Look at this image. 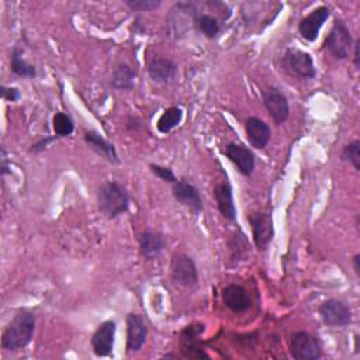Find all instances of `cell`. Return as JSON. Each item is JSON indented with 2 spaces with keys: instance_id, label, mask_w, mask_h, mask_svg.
<instances>
[{
  "instance_id": "1",
  "label": "cell",
  "mask_w": 360,
  "mask_h": 360,
  "mask_svg": "<svg viewBox=\"0 0 360 360\" xmlns=\"http://www.w3.org/2000/svg\"><path fill=\"white\" fill-rule=\"evenodd\" d=\"M36 318L30 311H20L6 326L2 336V346L5 350L18 352L26 347L34 335Z\"/></svg>"
},
{
  "instance_id": "2",
  "label": "cell",
  "mask_w": 360,
  "mask_h": 360,
  "mask_svg": "<svg viewBox=\"0 0 360 360\" xmlns=\"http://www.w3.org/2000/svg\"><path fill=\"white\" fill-rule=\"evenodd\" d=\"M130 197L124 186L117 182L105 183L98 192V206L107 218H116L127 211Z\"/></svg>"
},
{
  "instance_id": "3",
  "label": "cell",
  "mask_w": 360,
  "mask_h": 360,
  "mask_svg": "<svg viewBox=\"0 0 360 360\" xmlns=\"http://www.w3.org/2000/svg\"><path fill=\"white\" fill-rule=\"evenodd\" d=\"M283 68L290 76L300 79H312L316 75L311 55L297 48H288L284 53Z\"/></svg>"
},
{
  "instance_id": "4",
  "label": "cell",
  "mask_w": 360,
  "mask_h": 360,
  "mask_svg": "<svg viewBox=\"0 0 360 360\" xmlns=\"http://www.w3.org/2000/svg\"><path fill=\"white\" fill-rule=\"evenodd\" d=\"M325 50H328L336 60H345L352 50V36L349 29L342 20H336L324 41Z\"/></svg>"
},
{
  "instance_id": "5",
  "label": "cell",
  "mask_w": 360,
  "mask_h": 360,
  "mask_svg": "<svg viewBox=\"0 0 360 360\" xmlns=\"http://www.w3.org/2000/svg\"><path fill=\"white\" fill-rule=\"evenodd\" d=\"M290 354L297 360H316L321 357V343L308 332H297L291 336Z\"/></svg>"
},
{
  "instance_id": "6",
  "label": "cell",
  "mask_w": 360,
  "mask_h": 360,
  "mask_svg": "<svg viewBox=\"0 0 360 360\" xmlns=\"http://www.w3.org/2000/svg\"><path fill=\"white\" fill-rule=\"evenodd\" d=\"M172 277L180 286H194L199 280L197 266L194 260L186 253H176L171 263Z\"/></svg>"
},
{
  "instance_id": "7",
  "label": "cell",
  "mask_w": 360,
  "mask_h": 360,
  "mask_svg": "<svg viewBox=\"0 0 360 360\" xmlns=\"http://www.w3.org/2000/svg\"><path fill=\"white\" fill-rule=\"evenodd\" d=\"M249 222L258 251H265L274 236L272 217L265 213H253L249 215Z\"/></svg>"
},
{
  "instance_id": "8",
  "label": "cell",
  "mask_w": 360,
  "mask_h": 360,
  "mask_svg": "<svg viewBox=\"0 0 360 360\" xmlns=\"http://www.w3.org/2000/svg\"><path fill=\"white\" fill-rule=\"evenodd\" d=\"M263 105L276 124H281L288 119L290 107L287 98L277 88L263 91Z\"/></svg>"
},
{
  "instance_id": "9",
  "label": "cell",
  "mask_w": 360,
  "mask_h": 360,
  "mask_svg": "<svg viewBox=\"0 0 360 360\" xmlns=\"http://www.w3.org/2000/svg\"><path fill=\"white\" fill-rule=\"evenodd\" d=\"M324 322L329 326H345L352 321L350 308L339 300H328L319 307Z\"/></svg>"
},
{
  "instance_id": "10",
  "label": "cell",
  "mask_w": 360,
  "mask_h": 360,
  "mask_svg": "<svg viewBox=\"0 0 360 360\" xmlns=\"http://www.w3.org/2000/svg\"><path fill=\"white\" fill-rule=\"evenodd\" d=\"M329 15H331V12L325 6H321V8L315 9V11H312L298 25V32H300L301 37L305 39L309 43L315 41L318 39L321 27L329 19Z\"/></svg>"
},
{
  "instance_id": "11",
  "label": "cell",
  "mask_w": 360,
  "mask_h": 360,
  "mask_svg": "<svg viewBox=\"0 0 360 360\" xmlns=\"http://www.w3.org/2000/svg\"><path fill=\"white\" fill-rule=\"evenodd\" d=\"M225 156L238 168L244 176H251L255 169V155L251 149L241 144L229 142L224 148Z\"/></svg>"
},
{
  "instance_id": "12",
  "label": "cell",
  "mask_w": 360,
  "mask_h": 360,
  "mask_svg": "<svg viewBox=\"0 0 360 360\" xmlns=\"http://www.w3.org/2000/svg\"><path fill=\"white\" fill-rule=\"evenodd\" d=\"M148 336V326L144 318L138 314H130L127 316V350L134 353L141 350Z\"/></svg>"
},
{
  "instance_id": "13",
  "label": "cell",
  "mask_w": 360,
  "mask_h": 360,
  "mask_svg": "<svg viewBox=\"0 0 360 360\" xmlns=\"http://www.w3.org/2000/svg\"><path fill=\"white\" fill-rule=\"evenodd\" d=\"M116 322L106 321L103 322L92 336V347L96 356L106 357L112 353L116 336Z\"/></svg>"
},
{
  "instance_id": "14",
  "label": "cell",
  "mask_w": 360,
  "mask_h": 360,
  "mask_svg": "<svg viewBox=\"0 0 360 360\" xmlns=\"http://www.w3.org/2000/svg\"><path fill=\"white\" fill-rule=\"evenodd\" d=\"M172 192H173L175 199L180 204L190 208L192 211L200 213L203 210V200H201L200 192L192 183H189L186 180H178L176 183H173Z\"/></svg>"
},
{
  "instance_id": "15",
  "label": "cell",
  "mask_w": 360,
  "mask_h": 360,
  "mask_svg": "<svg viewBox=\"0 0 360 360\" xmlns=\"http://www.w3.org/2000/svg\"><path fill=\"white\" fill-rule=\"evenodd\" d=\"M245 131L248 141L256 149H265L270 142V127L259 117H249L245 121Z\"/></svg>"
},
{
  "instance_id": "16",
  "label": "cell",
  "mask_w": 360,
  "mask_h": 360,
  "mask_svg": "<svg viewBox=\"0 0 360 360\" xmlns=\"http://www.w3.org/2000/svg\"><path fill=\"white\" fill-rule=\"evenodd\" d=\"M214 197L218 206V210L221 215L225 220L235 221L236 218V208L234 204V197H232V187L228 182H221L215 186L214 189Z\"/></svg>"
},
{
  "instance_id": "17",
  "label": "cell",
  "mask_w": 360,
  "mask_h": 360,
  "mask_svg": "<svg viewBox=\"0 0 360 360\" xmlns=\"http://www.w3.org/2000/svg\"><path fill=\"white\" fill-rule=\"evenodd\" d=\"M224 304L234 312H244L251 307L248 291L239 284H229L222 291Z\"/></svg>"
},
{
  "instance_id": "18",
  "label": "cell",
  "mask_w": 360,
  "mask_h": 360,
  "mask_svg": "<svg viewBox=\"0 0 360 360\" xmlns=\"http://www.w3.org/2000/svg\"><path fill=\"white\" fill-rule=\"evenodd\" d=\"M176 64L169 58L156 57L148 62V74L156 84H168L176 75Z\"/></svg>"
},
{
  "instance_id": "19",
  "label": "cell",
  "mask_w": 360,
  "mask_h": 360,
  "mask_svg": "<svg viewBox=\"0 0 360 360\" xmlns=\"http://www.w3.org/2000/svg\"><path fill=\"white\" fill-rule=\"evenodd\" d=\"M85 142L100 156H103L110 164H120L119 154L113 144H110L107 140H105L99 133L96 131H86L85 133Z\"/></svg>"
},
{
  "instance_id": "20",
  "label": "cell",
  "mask_w": 360,
  "mask_h": 360,
  "mask_svg": "<svg viewBox=\"0 0 360 360\" xmlns=\"http://www.w3.org/2000/svg\"><path fill=\"white\" fill-rule=\"evenodd\" d=\"M204 331V326L197 325V326H189L183 331L182 333V346H183V352L187 357H193V359H201V357H208L206 354V352L201 349V345L199 342V335Z\"/></svg>"
},
{
  "instance_id": "21",
  "label": "cell",
  "mask_w": 360,
  "mask_h": 360,
  "mask_svg": "<svg viewBox=\"0 0 360 360\" xmlns=\"http://www.w3.org/2000/svg\"><path fill=\"white\" fill-rule=\"evenodd\" d=\"M166 246V241L162 234L155 231H145L140 236V251L144 258L152 259L158 256Z\"/></svg>"
},
{
  "instance_id": "22",
  "label": "cell",
  "mask_w": 360,
  "mask_h": 360,
  "mask_svg": "<svg viewBox=\"0 0 360 360\" xmlns=\"http://www.w3.org/2000/svg\"><path fill=\"white\" fill-rule=\"evenodd\" d=\"M112 86L117 91H131L135 86V72L126 64L117 65L112 76Z\"/></svg>"
},
{
  "instance_id": "23",
  "label": "cell",
  "mask_w": 360,
  "mask_h": 360,
  "mask_svg": "<svg viewBox=\"0 0 360 360\" xmlns=\"http://www.w3.org/2000/svg\"><path fill=\"white\" fill-rule=\"evenodd\" d=\"M11 68L12 72L18 76L22 78H36L37 76V69L36 67H33L32 64H29L25 58H23V53L20 48H15L12 53V58H11Z\"/></svg>"
},
{
  "instance_id": "24",
  "label": "cell",
  "mask_w": 360,
  "mask_h": 360,
  "mask_svg": "<svg viewBox=\"0 0 360 360\" xmlns=\"http://www.w3.org/2000/svg\"><path fill=\"white\" fill-rule=\"evenodd\" d=\"M183 119V112L179 107H169L164 112L161 119L156 123V128L162 134L171 133L173 128H176Z\"/></svg>"
},
{
  "instance_id": "25",
  "label": "cell",
  "mask_w": 360,
  "mask_h": 360,
  "mask_svg": "<svg viewBox=\"0 0 360 360\" xmlns=\"http://www.w3.org/2000/svg\"><path fill=\"white\" fill-rule=\"evenodd\" d=\"M196 26L199 27V30L210 40L215 39L220 33V23L215 18L210 16V15H200L196 19Z\"/></svg>"
},
{
  "instance_id": "26",
  "label": "cell",
  "mask_w": 360,
  "mask_h": 360,
  "mask_svg": "<svg viewBox=\"0 0 360 360\" xmlns=\"http://www.w3.org/2000/svg\"><path fill=\"white\" fill-rule=\"evenodd\" d=\"M53 127L57 137H69L74 133V121L65 113H57L53 119Z\"/></svg>"
},
{
  "instance_id": "27",
  "label": "cell",
  "mask_w": 360,
  "mask_h": 360,
  "mask_svg": "<svg viewBox=\"0 0 360 360\" xmlns=\"http://www.w3.org/2000/svg\"><path fill=\"white\" fill-rule=\"evenodd\" d=\"M342 159L349 162L356 171H360V141L347 144L342 151Z\"/></svg>"
},
{
  "instance_id": "28",
  "label": "cell",
  "mask_w": 360,
  "mask_h": 360,
  "mask_svg": "<svg viewBox=\"0 0 360 360\" xmlns=\"http://www.w3.org/2000/svg\"><path fill=\"white\" fill-rule=\"evenodd\" d=\"M126 5L133 11L151 12L154 9H158L162 5V2H156V0H127Z\"/></svg>"
},
{
  "instance_id": "29",
  "label": "cell",
  "mask_w": 360,
  "mask_h": 360,
  "mask_svg": "<svg viewBox=\"0 0 360 360\" xmlns=\"http://www.w3.org/2000/svg\"><path fill=\"white\" fill-rule=\"evenodd\" d=\"M149 168H151L152 173L155 176H158L159 179H162L164 182H166V183H176L178 182V179H176V176H175V173L171 168H165V166L155 165V164L149 165Z\"/></svg>"
},
{
  "instance_id": "30",
  "label": "cell",
  "mask_w": 360,
  "mask_h": 360,
  "mask_svg": "<svg viewBox=\"0 0 360 360\" xmlns=\"http://www.w3.org/2000/svg\"><path fill=\"white\" fill-rule=\"evenodd\" d=\"M2 96L8 102H18L20 99V92L16 88H6L2 86Z\"/></svg>"
},
{
  "instance_id": "31",
  "label": "cell",
  "mask_w": 360,
  "mask_h": 360,
  "mask_svg": "<svg viewBox=\"0 0 360 360\" xmlns=\"http://www.w3.org/2000/svg\"><path fill=\"white\" fill-rule=\"evenodd\" d=\"M57 137H47V138H43L41 141H39L37 144H34L33 147H32V149H30V152H34V154H37V152H41V151H44L54 140H55Z\"/></svg>"
},
{
  "instance_id": "32",
  "label": "cell",
  "mask_w": 360,
  "mask_h": 360,
  "mask_svg": "<svg viewBox=\"0 0 360 360\" xmlns=\"http://www.w3.org/2000/svg\"><path fill=\"white\" fill-rule=\"evenodd\" d=\"M359 48H360V41H356V44H354V65H356V68H359L360 67V57H359Z\"/></svg>"
},
{
  "instance_id": "33",
  "label": "cell",
  "mask_w": 360,
  "mask_h": 360,
  "mask_svg": "<svg viewBox=\"0 0 360 360\" xmlns=\"http://www.w3.org/2000/svg\"><path fill=\"white\" fill-rule=\"evenodd\" d=\"M360 255L359 253H356L354 256H353V269H354V273L359 276L360 274Z\"/></svg>"
}]
</instances>
